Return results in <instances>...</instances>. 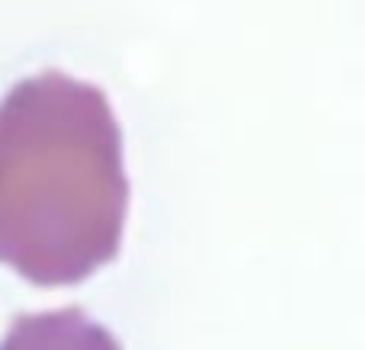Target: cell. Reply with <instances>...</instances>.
I'll list each match as a JSON object with an SVG mask.
<instances>
[{
    "label": "cell",
    "instance_id": "obj_1",
    "mask_svg": "<svg viewBox=\"0 0 365 350\" xmlns=\"http://www.w3.org/2000/svg\"><path fill=\"white\" fill-rule=\"evenodd\" d=\"M128 219L122 129L96 84L42 71L0 100V264L45 289L113 264Z\"/></svg>",
    "mask_w": 365,
    "mask_h": 350
},
{
    "label": "cell",
    "instance_id": "obj_2",
    "mask_svg": "<svg viewBox=\"0 0 365 350\" xmlns=\"http://www.w3.org/2000/svg\"><path fill=\"white\" fill-rule=\"evenodd\" d=\"M0 350H122V344L83 309L64 306L55 312L16 315Z\"/></svg>",
    "mask_w": 365,
    "mask_h": 350
}]
</instances>
